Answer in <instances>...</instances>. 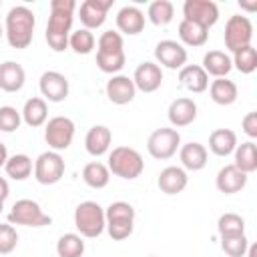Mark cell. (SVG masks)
<instances>
[{"label":"cell","mask_w":257,"mask_h":257,"mask_svg":"<svg viewBox=\"0 0 257 257\" xmlns=\"http://www.w3.org/2000/svg\"><path fill=\"white\" fill-rule=\"evenodd\" d=\"M237 147V135L231 128H215L209 135V149L217 157H229Z\"/></svg>","instance_id":"cell-28"},{"label":"cell","mask_w":257,"mask_h":257,"mask_svg":"<svg viewBox=\"0 0 257 257\" xmlns=\"http://www.w3.org/2000/svg\"><path fill=\"white\" fill-rule=\"evenodd\" d=\"M189 183V177H187V171L183 167H165L161 173H159V179H157V185L161 189V193L165 195H179L185 191Z\"/></svg>","instance_id":"cell-20"},{"label":"cell","mask_w":257,"mask_h":257,"mask_svg":"<svg viewBox=\"0 0 257 257\" xmlns=\"http://www.w3.org/2000/svg\"><path fill=\"white\" fill-rule=\"evenodd\" d=\"M6 161H8V149L4 143H0V167H4Z\"/></svg>","instance_id":"cell-44"},{"label":"cell","mask_w":257,"mask_h":257,"mask_svg":"<svg viewBox=\"0 0 257 257\" xmlns=\"http://www.w3.org/2000/svg\"><path fill=\"white\" fill-rule=\"evenodd\" d=\"M2 209H4V201H0V213H2Z\"/></svg>","instance_id":"cell-48"},{"label":"cell","mask_w":257,"mask_h":257,"mask_svg":"<svg viewBox=\"0 0 257 257\" xmlns=\"http://www.w3.org/2000/svg\"><path fill=\"white\" fill-rule=\"evenodd\" d=\"M38 88H40L44 100H48V102H62V100H66L68 90H70L68 78L62 72H56V70L42 72Z\"/></svg>","instance_id":"cell-14"},{"label":"cell","mask_w":257,"mask_h":257,"mask_svg":"<svg viewBox=\"0 0 257 257\" xmlns=\"http://www.w3.org/2000/svg\"><path fill=\"white\" fill-rule=\"evenodd\" d=\"M179 82L189 90V92H205L209 88V74L199 66V64H185L179 70Z\"/></svg>","instance_id":"cell-24"},{"label":"cell","mask_w":257,"mask_h":257,"mask_svg":"<svg viewBox=\"0 0 257 257\" xmlns=\"http://www.w3.org/2000/svg\"><path fill=\"white\" fill-rule=\"evenodd\" d=\"M82 181L90 187V189H104L110 181V171L106 165L92 161L88 165H84L82 169Z\"/></svg>","instance_id":"cell-33"},{"label":"cell","mask_w":257,"mask_h":257,"mask_svg":"<svg viewBox=\"0 0 257 257\" xmlns=\"http://www.w3.org/2000/svg\"><path fill=\"white\" fill-rule=\"evenodd\" d=\"M231 62H233V66H235L241 74H251V72H255V68H257V50L253 48V44L243 46V48H239V50L233 52Z\"/></svg>","instance_id":"cell-36"},{"label":"cell","mask_w":257,"mask_h":257,"mask_svg":"<svg viewBox=\"0 0 257 257\" xmlns=\"http://www.w3.org/2000/svg\"><path fill=\"white\" fill-rule=\"evenodd\" d=\"M34 26H36V16L28 6H14L6 14L4 22V34L6 40L12 48H28L32 44L34 36Z\"/></svg>","instance_id":"cell-2"},{"label":"cell","mask_w":257,"mask_h":257,"mask_svg":"<svg viewBox=\"0 0 257 257\" xmlns=\"http://www.w3.org/2000/svg\"><path fill=\"white\" fill-rule=\"evenodd\" d=\"M155 58L157 64L169 70H181L187 64V48L177 40H161L155 46Z\"/></svg>","instance_id":"cell-13"},{"label":"cell","mask_w":257,"mask_h":257,"mask_svg":"<svg viewBox=\"0 0 257 257\" xmlns=\"http://www.w3.org/2000/svg\"><path fill=\"white\" fill-rule=\"evenodd\" d=\"M225 48L235 52L243 46H249L251 40H253V24L247 16H241V14H233L229 16L227 24H225Z\"/></svg>","instance_id":"cell-11"},{"label":"cell","mask_w":257,"mask_h":257,"mask_svg":"<svg viewBox=\"0 0 257 257\" xmlns=\"http://www.w3.org/2000/svg\"><path fill=\"white\" fill-rule=\"evenodd\" d=\"M104 229L114 241H122L133 235L135 229V209L126 201H114L104 209Z\"/></svg>","instance_id":"cell-4"},{"label":"cell","mask_w":257,"mask_h":257,"mask_svg":"<svg viewBox=\"0 0 257 257\" xmlns=\"http://www.w3.org/2000/svg\"><path fill=\"white\" fill-rule=\"evenodd\" d=\"M58 257H82L84 255V241L78 233H64L56 241Z\"/></svg>","instance_id":"cell-34"},{"label":"cell","mask_w":257,"mask_h":257,"mask_svg":"<svg viewBox=\"0 0 257 257\" xmlns=\"http://www.w3.org/2000/svg\"><path fill=\"white\" fill-rule=\"evenodd\" d=\"M149 257H155V255H149Z\"/></svg>","instance_id":"cell-50"},{"label":"cell","mask_w":257,"mask_h":257,"mask_svg":"<svg viewBox=\"0 0 257 257\" xmlns=\"http://www.w3.org/2000/svg\"><path fill=\"white\" fill-rule=\"evenodd\" d=\"M18 245V233L14 225L0 223V255H10Z\"/></svg>","instance_id":"cell-41"},{"label":"cell","mask_w":257,"mask_h":257,"mask_svg":"<svg viewBox=\"0 0 257 257\" xmlns=\"http://www.w3.org/2000/svg\"><path fill=\"white\" fill-rule=\"evenodd\" d=\"M0 8H2V0H0Z\"/></svg>","instance_id":"cell-49"},{"label":"cell","mask_w":257,"mask_h":257,"mask_svg":"<svg viewBox=\"0 0 257 257\" xmlns=\"http://www.w3.org/2000/svg\"><path fill=\"white\" fill-rule=\"evenodd\" d=\"M179 38H181V42H183L185 46L197 48V46H203V44L207 42L209 30H207L205 26H201V24H195V22L183 18V20L179 22Z\"/></svg>","instance_id":"cell-31"},{"label":"cell","mask_w":257,"mask_h":257,"mask_svg":"<svg viewBox=\"0 0 257 257\" xmlns=\"http://www.w3.org/2000/svg\"><path fill=\"white\" fill-rule=\"evenodd\" d=\"M112 0H84L78 8V18L82 22V28L92 30L100 28L106 20V12L110 10Z\"/></svg>","instance_id":"cell-16"},{"label":"cell","mask_w":257,"mask_h":257,"mask_svg":"<svg viewBox=\"0 0 257 257\" xmlns=\"http://www.w3.org/2000/svg\"><path fill=\"white\" fill-rule=\"evenodd\" d=\"M179 159H181L183 169H187V171H201L207 165L209 153H207L205 145L191 141V143H187V145H183L179 149Z\"/></svg>","instance_id":"cell-25"},{"label":"cell","mask_w":257,"mask_h":257,"mask_svg":"<svg viewBox=\"0 0 257 257\" xmlns=\"http://www.w3.org/2000/svg\"><path fill=\"white\" fill-rule=\"evenodd\" d=\"M135 94H137L135 82H133V78H128L124 74H112L110 80L106 82V96L112 104H118V106L128 104V102H133Z\"/></svg>","instance_id":"cell-18"},{"label":"cell","mask_w":257,"mask_h":257,"mask_svg":"<svg viewBox=\"0 0 257 257\" xmlns=\"http://www.w3.org/2000/svg\"><path fill=\"white\" fill-rule=\"evenodd\" d=\"M167 116H169V122H171L175 128L189 126V124H193L195 118H197V102H195L193 98H187V96L175 98V100L169 104Z\"/></svg>","instance_id":"cell-17"},{"label":"cell","mask_w":257,"mask_h":257,"mask_svg":"<svg viewBox=\"0 0 257 257\" xmlns=\"http://www.w3.org/2000/svg\"><path fill=\"white\" fill-rule=\"evenodd\" d=\"M110 143H112V133L104 124L90 126L88 133H86V137H84V149L92 157H102L104 153H108Z\"/></svg>","instance_id":"cell-21"},{"label":"cell","mask_w":257,"mask_h":257,"mask_svg":"<svg viewBox=\"0 0 257 257\" xmlns=\"http://www.w3.org/2000/svg\"><path fill=\"white\" fill-rule=\"evenodd\" d=\"M239 6H241V8H245V10H249V12H253V10H257V2H251V4H247V2H243V0H239Z\"/></svg>","instance_id":"cell-45"},{"label":"cell","mask_w":257,"mask_h":257,"mask_svg":"<svg viewBox=\"0 0 257 257\" xmlns=\"http://www.w3.org/2000/svg\"><path fill=\"white\" fill-rule=\"evenodd\" d=\"M104 209L96 201H82L74 209V227L78 229L80 237L96 239L104 231Z\"/></svg>","instance_id":"cell-6"},{"label":"cell","mask_w":257,"mask_h":257,"mask_svg":"<svg viewBox=\"0 0 257 257\" xmlns=\"http://www.w3.org/2000/svg\"><path fill=\"white\" fill-rule=\"evenodd\" d=\"M209 94H211V100L215 104L229 106L237 100V84L229 78H215L209 84Z\"/></svg>","instance_id":"cell-29"},{"label":"cell","mask_w":257,"mask_h":257,"mask_svg":"<svg viewBox=\"0 0 257 257\" xmlns=\"http://www.w3.org/2000/svg\"><path fill=\"white\" fill-rule=\"evenodd\" d=\"M2 36H4V26L0 24V38H2Z\"/></svg>","instance_id":"cell-47"},{"label":"cell","mask_w":257,"mask_h":257,"mask_svg":"<svg viewBox=\"0 0 257 257\" xmlns=\"http://www.w3.org/2000/svg\"><path fill=\"white\" fill-rule=\"evenodd\" d=\"M217 233H219V237L243 235L245 233V219L237 213H223L217 221Z\"/></svg>","instance_id":"cell-37"},{"label":"cell","mask_w":257,"mask_h":257,"mask_svg":"<svg viewBox=\"0 0 257 257\" xmlns=\"http://www.w3.org/2000/svg\"><path fill=\"white\" fill-rule=\"evenodd\" d=\"M22 122V114L20 110H16L14 106H0V131L2 133H14Z\"/></svg>","instance_id":"cell-40"},{"label":"cell","mask_w":257,"mask_h":257,"mask_svg":"<svg viewBox=\"0 0 257 257\" xmlns=\"http://www.w3.org/2000/svg\"><path fill=\"white\" fill-rule=\"evenodd\" d=\"M64 159L56 151H44L34 161V179L40 185H54L64 177Z\"/></svg>","instance_id":"cell-9"},{"label":"cell","mask_w":257,"mask_h":257,"mask_svg":"<svg viewBox=\"0 0 257 257\" xmlns=\"http://www.w3.org/2000/svg\"><path fill=\"white\" fill-rule=\"evenodd\" d=\"M4 171H6V175H8L10 179H14V181H24V179H28V177L32 175L34 165H32V159H30L28 155L18 153V155L8 157V161H6V165H4Z\"/></svg>","instance_id":"cell-32"},{"label":"cell","mask_w":257,"mask_h":257,"mask_svg":"<svg viewBox=\"0 0 257 257\" xmlns=\"http://www.w3.org/2000/svg\"><path fill=\"white\" fill-rule=\"evenodd\" d=\"M20 114H22V120H24L28 126L38 128V126H42V124L46 122V118H48V104H46V100H44L42 96H32V98H28V100L24 102Z\"/></svg>","instance_id":"cell-27"},{"label":"cell","mask_w":257,"mask_h":257,"mask_svg":"<svg viewBox=\"0 0 257 257\" xmlns=\"http://www.w3.org/2000/svg\"><path fill=\"white\" fill-rule=\"evenodd\" d=\"M133 82H135V88L141 90V92H147V94L149 92H155L163 84V68L157 62L145 60V62H141L135 68Z\"/></svg>","instance_id":"cell-15"},{"label":"cell","mask_w":257,"mask_h":257,"mask_svg":"<svg viewBox=\"0 0 257 257\" xmlns=\"http://www.w3.org/2000/svg\"><path fill=\"white\" fill-rule=\"evenodd\" d=\"M147 16L155 26H167L175 16V6L169 0H155L149 4Z\"/></svg>","instance_id":"cell-35"},{"label":"cell","mask_w":257,"mask_h":257,"mask_svg":"<svg viewBox=\"0 0 257 257\" xmlns=\"http://www.w3.org/2000/svg\"><path fill=\"white\" fill-rule=\"evenodd\" d=\"M26 80V72L22 64L16 60H6L0 64V90L4 92H18L22 90Z\"/></svg>","instance_id":"cell-22"},{"label":"cell","mask_w":257,"mask_h":257,"mask_svg":"<svg viewBox=\"0 0 257 257\" xmlns=\"http://www.w3.org/2000/svg\"><path fill=\"white\" fill-rule=\"evenodd\" d=\"M183 18L195 24H201L209 30L219 20V6L213 0H185Z\"/></svg>","instance_id":"cell-12"},{"label":"cell","mask_w":257,"mask_h":257,"mask_svg":"<svg viewBox=\"0 0 257 257\" xmlns=\"http://www.w3.org/2000/svg\"><path fill=\"white\" fill-rule=\"evenodd\" d=\"M181 149V135L177 128L161 126L155 128L147 139V151L153 159L167 161Z\"/></svg>","instance_id":"cell-7"},{"label":"cell","mask_w":257,"mask_h":257,"mask_svg":"<svg viewBox=\"0 0 257 257\" xmlns=\"http://www.w3.org/2000/svg\"><path fill=\"white\" fill-rule=\"evenodd\" d=\"M249 247V239L247 235H229V237H221V249L229 255V257H243L247 253Z\"/></svg>","instance_id":"cell-39"},{"label":"cell","mask_w":257,"mask_h":257,"mask_svg":"<svg viewBox=\"0 0 257 257\" xmlns=\"http://www.w3.org/2000/svg\"><path fill=\"white\" fill-rule=\"evenodd\" d=\"M74 122L68 116H52L44 128V141L52 151H66L74 139Z\"/></svg>","instance_id":"cell-10"},{"label":"cell","mask_w":257,"mask_h":257,"mask_svg":"<svg viewBox=\"0 0 257 257\" xmlns=\"http://www.w3.org/2000/svg\"><path fill=\"white\" fill-rule=\"evenodd\" d=\"M233 155H235V163L233 165L239 171H243L245 175H251V173L257 171V145L253 141L237 145Z\"/></svg>","instance_id":"cell-30"},{"label":"cell","mask_w":257,"mask_h":257,"mask_svg":"<svg viewBox=\"0 0 257 257\" xmlns=\"http://www.w3.org/2000/svg\"><path fill=\"white\" fill-rule=\"evenodd\" d=\"M10 225H24V227H46L52 223L50 215H46L40 205L32 199H20L12 205L8 213Z\"/></svg>","instance_id":"cell-8"},{"label":"cell","mask_w":257,"mask_h":257,"mask_svg":"<svg viewBox=\"0 0 257 257\" xmlns=\"http://www.w3.org/2000/svg\"><path fill=\"white\" fill-rule=\"evenodd\" d=\"M10 195V187H8V181L4 177H0V201H6Z\"/></svg>","instance_id":"cell-43"},{"label":"cell","mask_w":257,"mask_h":257,"mask_svg":"<svg viewBox=\"0 0 257 257\" xmlns=\"http://www.w3.org/2000/svg\"><path fill=\"white\" fill-rule=\"evenodd\" d=\"M74 10H76L74 0H52L50 2V16H48V24H46V42L54 52H64L68 48Z\"/></svg>","instance_id":"cell-1"},{"label":"cell","mask_w":257,"mask_h":257,"mask_svg":"<svg viewBox=\"0 0 257 257\" xmlns=\"http://www.w3.org/2000/svg\"><path fill=\"white\" fill-rule=\"evenodd\" d=\"M116 28L122 34H128V36H135V34L143 32V28H145L143 10L137 8V6H122L116 12Z\"/></svg>","instance_id":"cell-23"},{"label":"cell","mask_w":257,"mask_h":257,"mask_svg":"<svg viewBox=\"0 0 257 257\" xmlns=\"http://www.w3.org/2000/svg\"><path fill=\"white\" fill-rule=\"evenodd\" d=\"M94 34L86 28H78L74 32H70V38H68V46L76 52V54H90L94 50Z\"/></svg>","instance_id":"cell-38"},{"label":"cell","mask_w":257,"mask_h":257,"mask_svg":"<svg viewBox=\"0 0 257 257\" xmlns=\"http://www.w3.org/2000/svg\"><path fill=\"white\" fill-rule=\"evenodd\" d=\"M241 126H243V133L249 137V139H257V112L251 110L243 116L241 120Z\"/></svg>","instance_id":"cell-42"},{"label":"cell","mask_w":257,"mask_h":257,"mask_svg":"<svg viewBox=\"0 0 257 257\" xmlns=\"http://www.w3.org/2000/svg\"><path fill=\"white\" fill-rule=\"evenodd\" d=\"M126 62L124 42L120 32L104 30L96 42V66L106 74H116Z\"/></svg>","instance_id":"cell-3"},{"label":"cell","mask_w":257,"mask_h":257,"mask_svg":"<svg viewBox=\"0 0 257 257\" xmlns=\"http://www.w3.org/2000/svg\"><path fill=\"white\" fill-rule=\"evenodd\" d=\"M201 68H203L207 74L215 76V78H225V76L231 72L233 62H231V56H229L227 52H223V50H209V52H205V56H203Z\"/></svg>","instance_id":"cell-26"},{"label":"cell","mask_w":257,"mask_h":257,"mask_svg":"<svg viewBox=\"0 0 257 257\" xmlns=\"http://www.w3.org/2000/svg\"><path fill=\"white\" fill-rule=\"evenodd\" d=\"M108 171L114 177L133 181L137 177H141L143 169H145V161L141 157V153L133 147H114L108 153Z\"/></svg>","instance_id":"cell-5"},{"label":"cell","mask_w":257,"mask_h":257,"mask_svg":"<svg viewBox=\"0 0 257 257\" xmlns=\"http://www.w3.org/2000/svg\"><path fill=\"white\" fill-rule=\"evenodd\" d=\"M247 253H249V257H257V245H249Z\"/></svg>","instance_id":"cell-46"},{"label":"cell","mask_w":257,"mask_h":257,"mask_svg":"<svg viewBox=\"0 0 257 257\" xmlns=\"http://www.w3.org/2000/svg\"><path fill=\"white\" fill-rule=\"evenodd\" d=\"M247 179H249V175H245L243 171H239V169L231 163V165H225L223 169H219V173H217V177H215V185H217V189H219L221 193H225V195H235V193H239V191L245 189Z\"/></svg>","instance_id":"cell-19"}]
</instances>
